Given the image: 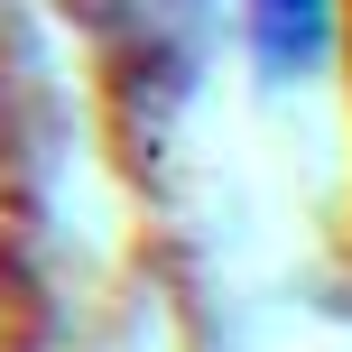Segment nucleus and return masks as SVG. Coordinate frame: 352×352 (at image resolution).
<instances>
[{"label":"nucleus","instance_id":"f257e3e1","mask_svg":"<svg viewBox=\"0 0 352 352\" xmlns=\"http://www.w3.org/2000/svg\"><path fill=\"white\" fill-rule=\"evenodd\" d=\"M241 28H250V56H260L269 84H297L334 47V0H241Z\"/></svg>","mask_w":352,"mask_h":352}]
</instances>
